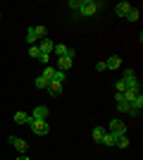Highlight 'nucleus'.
<instances>
[{"label":"nucleus","mask_w":143,"mask_h":160,"mask_svg":"<svg viewBox=\"0 0 143 160\" xmlns=\"http://www.w3.org/2000/svg\"><path fill=\"white\" fill-rule=\"evenodd\" d=\"M98 7H100V2H95V0H81L79 12H81V17H93L98 12Z\"/></svg>","instance_id":"f257e3e1"},{"label":"nucleus","mask_w":143,"mask_h":160,"mask_svg":"<svg viewBox=\"0 0 143 160\" xmlns=\"http://www.w3.org/2000/svg\"><path fill=\"white\" fill-rule=\"evenodd\" d=\"M29 127H31V132H34L36 136H48V132H50V127H48L45 120H31Z\"/></svg>","instance_id":"f03ea898"},{"label":"nucleus","mask_w":143,"mask_h":160,"mask_svg":"<svg viewBox=\"0 0 143 160\" xmlns=\"http://www.w3.org/2000/svg\"><path fill=\"white\" fill-rule=\"evenodd\" d=\"M107 134H112V136H124V134H126V124H124V122H119V120H112L110 122V127H107Z\"/></svg>","instance_id":"7ed1b4c3"},{"label":"nucleus","mask_w":143,"mask_h":160,"mask_svg":"<svg viewBox=\"0 0 143 160\" xmlns=\"http://www.w3.org/2000/svg\"><path fill=\"white\" fill-rule=\"evenodd\" d=\"M10 143H12V146L17 148L19 153H26V148H29V143L21 139V136H10Z\"/></svg>","instance_id":"20e7f679"},{"label":"nucleus","mask_w":143,"mask_h":160,"mask_svg":"<svg viewBox=\"0 0 143 160\" xmlns=\"http://www.w3.org/2000/svg\"><path fill=\"white\" fill-rule=\"evenodd\" d=\"M36 46H38V50H41V53L50 55V53H53V48H55V43H53V41H50V38H43V41H38Z\"/></svg>","instance_id":"39448f33"},{"label":"nucleus","mask_w":143,"mask_h":160,"mask_svg":"<svg viewBox=\"0 0 143 160\" xmlns=\"http://www.w3.org/2000/svg\"><path fill=\"white\" fill-rule=\"evenodd\" d=\"M48 112H50V110H48L45 105H38V108H34V112H29V115H31V120H45Z\"/></svg>","instance_id":"423d86ee"},{"label":"nucleus","mask_w":143,"mask_h":160,"mask_svg":"<svg viewBox=\"0 0 143 160\" xmlns=\"http://www.w3.org/2000/svg\"><path fill=\"white\" fill-rule=\"evenodd\" d=\"M115 103H117V110H119V112H129V103L124 100L122 93H117V96H115Z\"/></svg>","instance_id":"0eeeda50"},{"label":"nucleus","mask_w":143,"mask_h":160,"mask_svg":"<svg viewBox=\"0 0 143 160\" xmlns=\"http://www.w3.org/2000/svg\"><path fill=\"white\" fill-rule=\"evenodd\" d=\"M131 7H134V5H131V2H119V5L115 7V12L119 14V17H126V14L131 12Z\"/></svg>","instance_id":"6e6552de"},{"label":"nucleus","mask_w":143,"mask_h":160,"mask_svg":"<svg viewBox=\"0 0 143 160\" xmlns=\"http://www.w3.org/2000/svg\"><path fill=\"white\" fill-rule=\"evenodd\" d=\"M105 67H107V69H119V67H122V58H119V55H112V58L105 62Z\"/></svg>","instance_id":"1a4fd4ad"},{"label":"nucleus","mask_w":143,"mask_h":160,"mask_svg":"<svg viewBox=\"0 0 143 160\" xmlns=\"http://www.w3.org/2000/svg\"><path fill=\"white\" fill-rule=\"evenodd\" d=\"M14 122H17V124H29V122H31V115L29 112H14Z\"/></svg>","instance_id":"9d476101"},{"label":"nucleus","mask_w":143,"mask_h":160,"mask_svg":"<svg viewBox=\"0 0 143 160\" xmlns=\"http://www.w3.org/2000/svg\"><path fill=\"white\" fill-rule=\"evenodd\" d=\"M122 81L124 84H126V86H129V84H136V74H134V69H124V77H122Z\"/></svg>","instance_id":"9b49d317"},{"label":"nucleus","mask_w":143,"mask_h":160,"mask_svg":"<svg viewBox=\"0 0 143 160\" xmlns=\"http://www.w3.org/2000/svg\"><path fill=\"white\" fill-rule=\"evenodd\" d=\"M45 91H48L50 96H60V93H62V84H57V81H50Z\"/></svg>","instance_id":"f8f14e48"},{"label":"nucleus","mask_w":143,"mask_h":160,"mask_svg":"<svg viewBox=\"0 0 143 160\" xmlns=\"http://www.w3.org/2000/svg\"><path fill=\"white\" fill-rule=\"evenodd\" d=\"M57 65H60V69H62V72H67L69 67L74 65V58H69V55H64V58H60V62H57Z\"/></svg>","instance_id":"ddd939ff"},{"label":"nucleus","mask_w":143,"mask_h":160,"mask_svg":"<svg viewBox=\"0 0 143 160\" xmlns=\"http://www.w3.org/2000/svg\"><path fill=\"white\" fill-rule=\"evenodd\" d=\"M67 50H69V46H64V43H55V48H53V53L57 55V58H64Z\"/></svg>","instance_id":"4468645a"},{"label":"nucleus","mask_w":143,"mask_h":160,"mask_svg":"<svg viewBox=\"0 0 143 160\" xmlns=\"http://www.w3.org/2000/svg\"><path fill=\"white\" fill-rule=\"evenodd\" d=\"M26 43H29V46H36V43H38V38H36V31H34V27H31V29H26Z\"/></svg>","instance_id":"2eb2a0df"},{"label":"nucleus","mask_w":143,"mask_h":160,"mask_svg":"<svg viewBox=\"0 0 143 160\" xmlns=\"http://www.w3.org/2000/svg\"><path fill=\"white\" fill-rule=\"evenodd\" d=\"M126 19L129 22H138L141 19V10H138V7H131V12L126 14Z\"/></svg>","instance_id":"dca6fc26"},{"label":"nucleus","mask_w":143,"mask_h":160,"mask_svg":"<svg viewBox=\"0 0 143 160\" xmlns=\"http://www.w3.org/2000/svg\"><path fill=\"white\" fill-rule=\"evenodd\" d=\"M34 31H36V38H38V41L48 38V29L45 27H34Z\"/></svg>","instance_id":"f3484780"},{"label":"nucleus","mask_w":143,"mask_h":160,"mask_svg":"<svg viewBox=\"0 0 143 160\" xmlns=\"http://www.w3.org/2000/svg\"><path fill=\"white\" fill-rule=\"evenodd\" d=\"M131 141H129V136L124 134V136H117V141H115V146H119V148H126Z\"/></svg>","instance_id":"a211bd4d"},{"label":"nucleus","mask_w":143,"mask_h":160,"mask_svg":"<svg viewBox=\"0 0 143 160\" xmlns=\"http://www.w3.org/2000/svg\"><path fill=\"white\" fill-rule=\"evenodd\" d=\"M50 81H57V84H64V72H62V69H55L53 72V79Z\"/></svg>","instance_id":"6ab92c4d"},{"label":"nucleus","mask_w":143,"mask_h":160,"mask_svg":"<svg viewBox=\"0 0 143 160\" xmlns=\"http://www.w3.org/2000/svg\"><path fill=\"white\" fill-rule=\"evenodd\" d=\"M48 84H50V79H45V77H36V88H48Z\"/></svg>","instance_id":"aec40b11"},{"label":"nucleus","mask_w":143,"mask_h":160,"mask_svg":"<svg viewBox=\"0 0 143 160\" xmlns=\"http://www.w3.org/2000/svg\"><path fill=\"white\" fill-rule=\"evenodd\" d=\"M105 132H107V129H102V127H95V129H93V139L98 141V143H100V141H102V136H105Z\"/></svg>","instance_id":"412c9836"},{"label":"nucleus","mask_w":143,"mask_h":160,"mask_svg":"<svg viewBox=\"0 0 143 160\" xmlns=\"http://www.w3.org/2000/svg\"><path fill=\"white\" fill-rule=\"evenodd\" d=\"M115 136H112V134H107V132H105V136H102V141H100V143H105V146H115Z\"/></svg>","instance_id":"4be33fe9"},{"label":"nucleus","mask_w":143,"mask_h":160,"mask_svg":"<svg viewBox=\"0 0 143 160\" xmlns=\"http://www.w3.org/2000/svg\"><path fill=\"white\" fill-rule=\"evenodd\" d=\"M29 55L38 60V58H41V50H38V46H31V48H29Z\"/></svg>","instance_id":"5701e85b"},{"label":"nucleus","mask_w":143,"mask_h":160,"mask_svg":"<svg viewBox=\"0 0 143 160\" xmlns=\"http://www.w3.org/2000/svg\"><path fill=\"white\" fill-rule=\"evenodd\" d=\"M115 88H117V93H124V91H126V84H124V81H115Z\"/></svg>","instance_id":"b1692460"},{"label":"nucleus","mask_w":143,"mask_h":160,"mask_svg":"<svg viewBox=\"0 0 143 160\" xmlns=\"http://www.w3.org/2000/svg\"><path fill=\"white\" fill-rule=\"evenodd\" d=\"M53 72H55V67H45V69H43V77H45V79H53Z\"/></svg>","instance_id":"393cba45"},{"label":"nucleus","mask_w":143,"mask_h":160,"mask_svg":"<svg viewBox=\"0 0 143 160\" xmlns=\"http://www.w3.org/2000/svg\"><path fill=\"white\" fill-rule=\"evenodd\" d=\"M38 60H41V65H48V62H50V55L41 53V58H38Z\"/></svg>","instance_id":"a878e982"},{"label":"nucleus","mask_w":143,"mask_h":160,"mask_svg":"<svg viewBox=\"0 0 143 160\" xmlns=\"http://www.w3.org/2000/svg\"><path fill=\"white\" fill-rule=\"evenodd\" d=\"M69 7H74V10H79V7H81V2H79V0H69Z\"/></svg>","instance_id":"bb28decb"},{"label":"nucleus","mask_w":143,"mask_h":160,"mask_svg":"<svg viewBox=\"0 0 143 160\" xmlns=\"http://www.w3.org/2000/svg\"><path fill=\"white\" fill-rule=\"evenodd\" d=\"M95 69H98V72H105L107 67H105V62H98V65H95Z\"/></svg>","instance_id":"cd10ccee"},{"label":"nucleus","mask_w":143,"mask_h":160,"mask_svg":"<svg viewBox=\"0 0 143 160\" xmlns=\"http://www.w3.org/2000/svg\"><path fill=\"white\" fill-rule=\"evenodd\" d=\"M17 160H29V158H26V155H19V158H17Z\"/></svg>","instance_id":"c85d7f7f"}]
</instances>
